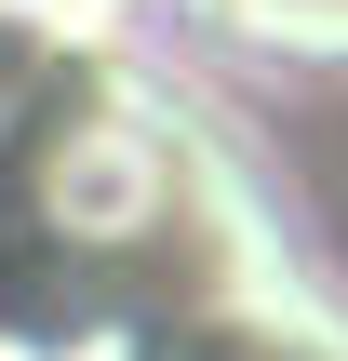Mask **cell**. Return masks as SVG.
I'll use <instances>...</instances> for the list:
<instances>
[{
	"label": "cell",
	"instance_id": "obj_1",
	"mask_svg": "<svg viewBox=\"0 0 348 361\" xmlns=\"http://www.w3.org/2000/svg\"><path fill=\"white\" fill-rule=\"evenodd\" d=\"M40 214H54L80 255H121V241L161 228V161H148L121 121H67V134L40 147Z\"/></svg>",
	"mask_w": 348,
	"mask_h": 361
},
{
	"label": "cell",
	"instance_id": "obj_2",
	"mask_svg": "<svg viewBox=\"0 0 348 361\" xmlns=\"http://www.w3.org/2000/svg\"><path fill=\"white\" fill-rule=\"evenodd\" d=\"M13 107H27V67H13V54H0V134H13Z\"/></svg>",
	"mask_w": 348,
	"mask_h": 361
}]
</instances>
